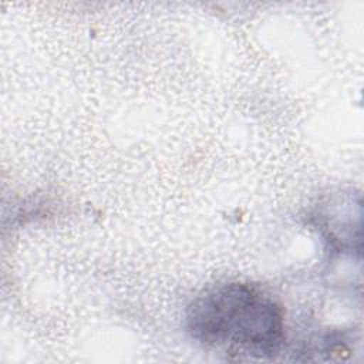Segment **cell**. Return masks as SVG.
Segmentation results:
<instances>
[{"label": "cell", "mask_w": 364, "mask_h": 364, "mask_svg": "<svg viewBox=\"0 0 364 364\" xmlns=\"http://www.w3.org/2000/svg\"><path fill=\"white\" fill-rule=\"evenodd\" d=\"M185 324L196 341L237 355L273 357L284 341L282 306L252 283L206 289L188 306Z\"/></svg>", "instance_id": "cell-1"}]
</instances>
